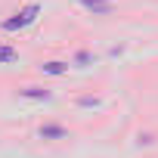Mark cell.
Segmentation results:
<instances>
[{
  "label": "cell",
  "mask_w": 158,
  "mask_h": 158,
  "mask_svg": "<svg viewBox=\"0 0 158 158\" xmlns=\"http://www.w3.org/2000/svg\"><path fill=\"white\" fill-rule=\"evenodd\" d=\"M37 13H40V3H28V6H25V10H19L13 19H6V22H3V28H6V31H19V28L31 25V22L37 19Z\"/></svg>",
  "instance_id": "6da1fadb"
},
{
  "label": "cell",
  "mask_w": 158,
  "mask_h": 158,
  "mask_svg": "<svg viewBox=\"0 0 158 158\" xmlns=\"http://www.w3.org/2000/svg\"><path fill=\"white\" fill-rule=\"evenodd\" d=\"M90 62V53H77V65H87Z\"/></svg>",
  "instance_id": "52a82bcc"
},
{
  "label": "cell",
  "mask_w": 158,
  "mask_h": 158,
  "mask_svg": "<svg viewBox=\"0 0 158 158\" xmlns=\"http://www.w3.org/2000/svg\"><path fill=\"white\" fill-rule=\"evenodd\" d=\"M22 96H25V99H50V93H47V90H40V87H25V90H22Z\"/></svg>",
  "instance_id": "3957f363"
},
{
  "label": "cell",
  "mask_w": 158,
  "mask_h": 158,
  "mask_svg": "<svg viewBox=\"0 0 158 158\" xmlns=\"http://www.w3.org/2000/svg\"><path fill=\"white\" fill-rule=\"evenodd\" d=\"M81 6L93 16H112V10H115L112 0H81Z\"/></svg>",
  "instance_id": "7a4b0ae2"
},
{
  "label": "cell",
  "mask_w": 158,
  "mask_h": 158,
  "mask_svg": "<svg viewBox=\"0 0 158 158\" xmlns=\"http://www.w3.org/2000/svg\"><path fill=\"white\" fill-rule=\"evenodd\" d=\"M0 62H16V50L13 47H0Z\"/></svg>",
  "instance_id": "5b68a950"
},
{
  "label": "cell",
  "mask_w": 158,
  "mask_h": 158,
  "mask_svg": "<svg viewBox=\"0 0 158 158\" xmlns=\"http://www.w3.org/2000/svg\"><path fill=\"white\" fill-rule=\"evenodd\" d=\"M40 136H65V130H62V127H44Z\"/></svg>",
  "instance_id": "8992f818"
},
{
  "label": "cell",
  "mask_w": 158,
  "mask_h": 158,
  "mask_svg": "<svg viewBox=\"0 0 158 158\" xmlns=\"http://www.w3.org/2000/svg\"><path fill=\"white\" fill-rule=\"evenodd\" d=\"M44 71H47V74H65V71H68V65H65V62H47V65H44Z\"/></svg>",
  "instance_id": "277c9868"
}]
</instances>
